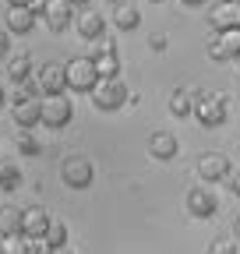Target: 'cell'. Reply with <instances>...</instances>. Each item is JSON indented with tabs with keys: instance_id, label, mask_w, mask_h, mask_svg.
<instances>
[{
	"instance_id": "3957f363",
	"label": "cell",
	"mask_w": 240,
	"mask_h": 254,
	"mask_svg": "<svg viewBox=\"0 0 240 254\" xmlns=\"http://www.w3.org/2000/svg\"><path fill=\"white\" fill-rule=\"evenodd\" d=\"M127 99H131V95H127V85L120 81V78H113V81H99V88L92 92V103H96V110H103V113L120 110Z\"/></svg>"
},
{
	"instance_id": "f546056e",
	"label": "cell",
	"mask_w": 240,
	"mask_h": 254,
	"mask_svg": "<svg viewBox=\"0 0 240 254\" xmlns=\"http://www.w3.org/2000/svg\"><path fill=\"white\" fill-rule=\"evenodd\" d=\"M67 4H71L74 11H81V7H88V0H67Z\"/></svg>"
},
{
	"instance_id": "d6a6232c",
	"label": "cell",
	"mask_w": 240,
	"mask_h": 254,
	"mask_svg": "<svg viewBox=\"0 0 240 254\" xmlns=\"http://www.w3.org/2000/svg\"><path fill=\"white\" fill-rule=\"evenodd\" d=\"M233 233H237V240H240V215H237V222H233Z\"/></svg>"
},
{
	"instance_id": "2e32d148",
	"label": "cell",
	"mask_w": 240,
	"mask_h": 254,
	"mask_svg": "<svg viewBox=\"0 0 240 254\" xmlns=\"http://www.w3.org/2000/svg\"><path fill=\"white\" fill-rule=\"evenodd\" d=\"M113 25L120 32H134L141 25V11L134 4H127V0H117V4H113Z\"/></svg>"
},
{
	"instance_id": "52a82bcc",
	"label": "cell",
	"mask_w": 240,
	"mask_h": 254,
	"mask_svg": "<svg viewBox=\"0 0 240 254\" xmlns=\"http://www.w3.org/2000/svg\"><path fill=\"white\" fill-rule=\"evenodd\" d=\"M184 205H187V212H191L194 219H212V215L219 212V198H216L208 187H191Z\"/></svg>"
},
{
	"instance_id": "9c48e42d",
	"label": "cell",
	"mask_w": 240,
	"mask_h": 254,
	"mask_svg": "<svg viewBox=\"0 0 240 254\" xmlns=\"http://www.w3.org/2000/svg\"><path fill=\"white\" fill-rule=\"evenodd\" d=\"M198 177L208 180V184L226 180V177H230V159H226L223 152H205V155L198 159Z\"/></svg>"
},
{
	"instance_id": "836d02e7",
	"label": "cell",
	"mask_w": 240,
	"mask_h": 254,
	"mask_svg": "<svg viewBox=\"0 0 240 254\" xmlns=\"http://www.w3.org/2000/svg\"><path fill=\"white\" fill-rule=\"evenodd\" d=\"M7 103V95H4V85H0V106H4Z\"/></svg>"
},
{
	"instance_id": "603a6c76",
	"label": "cell",
	"mask_w": 240,
	"mask_h": 254,
	"mask_svg": "<svg viewBox=\"0 0 240 254\" xmlns=\"http://www.w3.org/2000/svg\"><path fill=\"white\" fill-rule=\"evenodd\" d=\"M46 247L50 251H60V247H67V226H64V222H60V219H53V226L46 230Z\"/></svg>"
},
{
	"instance_id": "4fadbf2b",
	"label": "cell",
	"mask_w": 240,
	"mask_h": 254,
	"mask_svg": "<svg viewBox=\"0 0 240 254\" xmlns=\"http://www.w3.org/2000/svg\"><path fill=\"white\" fill-rule=\"evenodd\" d=\"M50 226H53V215H50L43 205L25 208V237H36V240H43Z\"/></svg>"
},
{
	"instance_id": "83f0119b",
	"label": "cell",
	"mask_w": 240,
	"mask_h": 254,
	"mask_svg": "<svg viewBox=\"0 0 240 254\" xmlns=\"http://www.w3.org/2000/svg\"><path fill=\"white\" fill-rule=\"evenodd\" d=\"M7 4H11V7H32L36 0H7Z\"/></svg>"
},
{
	"instance_id": "8fae6325",
	"label": "cell",
	"mask_w": 240,
	"mask_h": 254,
	"mask_svg": "<svg viewBox=\"0 0 240 254\" xmlns=\"http://www.w3.org/2000/svg\"><path fill=\"white\" fill-rule=\"evenodd\" d=\"M50 32H67L74 25V7L67 4V0H46V11H43Z\"/></svg>"
},
{
	"instance_id": "5b68a950",
	"label": "cell",
	"mask_w": 240,
	"mask_h": 254,
	"mask_svg": "<svg viewBox=\"0 0 240 254\" xmlns=\"http://www.w3.org/2000/svg\"><path fill=\"white\" fill-rule=\"evenodd\" d=\"M74 117V106L67 95H46L43 99V124L46 127H67Z\"/></svg>"
},
{
	"instance_id": "7a4b0ae2",
	"label": "cell",
	"mask_w": 240,
	"mask_h": 254,
	"mask_svg": "<svg viewBox=\"0 0 240 254\" xmlns=\"http://www.w3.org/2000/svg\"><path fill=\"white\" fill-rule=\"evenodd\" d=\"M60 177H64V184H67V187L85 190V187H92L96 170H92V163H88L85 155H67L64 163H60Z\"/></svg>"
},
{
	"instance_id": "d590c367",
	"label": "cell",
	"mask_w": 240,
	"mask_h": 254,
	"mask_svg": "<svg viewBox=\"0 0 240 254\" xmlns=\"http://www.w3.org/2000/svg\"><path fill=\"white\" fill-rule=\"evenodd\" d=\"M152 4H163V0H152Z\"/></svg>"
},
{
	"instance_id": "484cf974",
	"label": "cell",
	"mask_w": 240,
	"mask_h": 254,
	"mask_svg": "<svg viewBox=\"0 0 240 254\" xmlns=\"http://www.w3.org/2000/svg\"><path fill=\"white\" fill-rule=\"evenodd\" d=\"M25 254H50V247H46V240L28 237V240H25Z\"/></svg>"
},
{
	"instance_id": "cb8c5ba5",
	"label": "cell",
	"mask_w": 240,
	"mask_h": 254,
	"mask_svg": "<svg viewBox=\"0 0 240 254\" xmlns=\"http://www.w3.org/2000/svg\"><path fill=\"white\" fill-rule=\"evenodd\" d=\"M18 155H39V141L32 131H21L18 134Z\"/></svg>"
},
{
	"instance_id": "277c9868",
	"label": "cell",
	"mask_w": 240,
	"mask_h": 254,
	"mask_svg": "<svg viewBox=\"0 0 240 254\" xmlns=\"http://www.w3.org/2000/svg\"><path fill=\"white\" fill-rule=\"evenodd\" d=\"M194 117H198L201 127H219L226 120V99L216 92H201L198 103H194Z\"/></svg>"
},
{
	"instance_id": "d6986e66",
	"label": "cell",
	"mask_w": 240,
	"mask_h": 254,
	"mask_svg": "<svg viewBox=\"0 0 240 254\" xmlns=\"http://www.w3.org/2000/svg\"><path fill=\"white\" fill-rule=\"evenodd\" d=\"M194 103H198V95H194L191 88H177V92L170 95V113H173V117H191V113H194Z\"/></svg>"
},
{
	"instance_id": "4316f807",
	"label": "cell",
	"mask_w": 240,
	"mask_h": 254,
	"mask_svg": "<svg viewBox=\"0 0 240 254\" xmlns=\"http://www.w3.org/2000/svg\"><path fill=\"white\" fill-rule=\"evenodd\" d=\"M7 53H11V36H7L4 28H0V60H4Z\"/></svg>"
},
{
	"instance_id": "5bb4252c",
	"label": "cell",
	"mask_w": 240,
	"mask_h": 254,
	"mask_svg": "<svg viewBox=\"0 0 240 254\" xmlns=\"http://www.w3.org/2000/svg\"><path fill=\"white\" fill-rule=\"evenodd\" d=\"M0 237H4V240L25 237V208H14V205L0 208Z\"/></svg>"
},
{
	"instance_id": "f1b7e54d",
	"label": "cell",
	"mask_w": 240,
	"mask_h": 254,
	"mask_svg": "<svg viewBox=\"0 0 240 254\" xmlns=\"http://www.w3.org/2000/svg\"><path fill=\"white\" fill-rule=\"evenodd\" d=\"M152 50H166V39L163 36H152Z\"/></svg>"
},
{
	"instance_id": "6da1fadb",
	"label": "cell",
	"mask_w": 240,
	"mask_h": 254,
	"mask_svg": "<svg viewBox=\"0 0 240 254\" xmlns=\"http://www.w3.org/2000/svg\"><path fill=\"white\" fill-rule=\"evenodd\" d=\"M64 67H67V88L71 92H88L92 95L99 88V74H96L92 57H74L71 64H64Z\"/></svg>"
},
{
	"instance_id": "8992f818",
	"label": "cell",
	"mask_w": 240,
	"mask_h": 254,
	"mask_svg": "<svg viewBox=\"0 0 240 254\" xmlns=\"http://www.w3.org/2000/svg\"><path fill=\"white\" fill-rule=\"evenodd\" d=\"M74 28H78V36L99 43V39H103V32H106V14L96 11V7H81V11L74 14Z\"/></svg>"
},
{
	"instance_id": "d4e9b609",
	"label": "cell",
	"mask_w": 240,
	"mask_h": 254,
	"mask_svg": "<svg viewBox=\"0 0 240 254\" xmlns=\"http://www.w3.org/2000/svg\"><path fill=\"white\" fill-rule=\"evenodd\" d=\"M208 254H237V244L233 240H216V244H208Z\"/></svg>"
},
{
	"instance_id": "7c38bea8",
	"label": "cell",
	"mask_w": 240,
	"mask_h": 254,
	"mask_svg": "<svg viewBox=\"0 0 240 254\" xmlns=\"http://www.w3.org/2000/svg\"><path fill=\"white\" fill-rule=\"evenodd\" d=\"M212 25L219 32H237L240 28V0H219L212 11Z\"/></svg>"
},
{
	"instance_id": "ba28073f",
	"label": "cell",
	"mask_w": 240,
	"mask_h": 254,
	"mask_svg": "<svg viewBox=\"0 0 240 254\" xmlns=\"http://www.w3.org/2000/svg\"><path fill=\"white\" fill-rule=\"evenodd\" d=\"M14 103V124L21 131H32L36 124H43V99L39 95H28V99H11Z\"/></svg>"
},
{
	"instance_id": "30bf717a",
	"label": "cell",
	"mask_w": 240,
	"mask_h": 254,
	"mask_svg": "<svg viewBox=\"0 0 240 254\" xmlns=\"http://www.w3.org/2000/svg\"><path fill=\"white\" fill-rule=\"evenodd\" d=\"M39 92L43 95H64L67 92V67H60V64H43L39 67Z\"/></svg>"
},
{
	"instance_id": "1f68e13d",
	"label": "cell",
	"mask_w": 240,
	"mask_h": 254,
	"mask_svg": "<svg viewBox=\"0 0 240 254\" xmlns=\"http://www.w3.org/2000/svg\"><path fill=\"white\" fill-rule=\"evenodd\" d=\"M184 4H187V7H201V4H205V0H184Z\"/></svg>"
},
{
	"instance_id": "ffe728a7",
	"label": "cell",
	"mask_w": 240,
	"mask_h": 254,
	"mask_svg": "<svg viewBox=\"0 0 240 254\" xmlns=\"http://www.w3.org/2000/svg\"><path fill=\"white\" fill-rule=\"evenodd\" d=\"M92 64H96L99 81H113V78L120 74V60H117V53H96Z\"/></svg>"
},
{
	"instance_id": "4dcf8cb0",
	"label": "cell",
	"mask_w": 240,
	"mask_h": 254,
	"mask_svg": "<svg viewBox=\"0 0 240 254\" xmlns=\"http://www.w3.org/2000/svg\"><path fill=\"white\" fill-rule=\"evenodd\" d=\"M233 194L240 198V173H233Z\"/></svg>"
},
{
	"instance_id": "8d00e7d4",
	"label": "cell",
	"mask_w": 240,
	"mask_h": 254,
	"mask_svg": "<svg viewBox=\"0 0 240 254\" xmlns=\"http://www.w3.org/2000/svg\"><path fill=\"white\" fill-rule=\"evenodd\" d=\"M237 60H240V57H237Z\"/></svg>"
},
{
	"instance_id": "44dd1931",
	"label": "cell",
	"mask_w": 240,
	"mask_h": 254,
	"mask_svg": "<svg viewBox=\"0 0 240 254\" xmlns=\"http://www.w3.org/2000/svg\"><path fill=\"white\" fill-rule=\"evenodd\" d=\"M21 184H25V177H21V166H14V163H0V190H4V194L18 190Z\"/></svg>"
},
{
	"instance_id": "e0dca14e",
	"label": "cell",
	"mask_w": 240,
	"mask_h": 254,
	"mask_svg": "<svg viewBox=\"0 0 240 254\" xmlns=\"http://www.w3.org/2000/svg\"><path fill=\"white\" fill-rule=\"evenodd\" d=\"M177 148H180L177 134H170V131H156L152 138H148V152H152V159H163V163L177 155Z\"/></svg>"
},
{
	"instance_id": "e575fe53",
	"label": "cell",
	"mask_w": 240,
	"mask_h": 254,
	"mask_svg": "<svg viewBox=\"0 0 240 254\" xmlns=\"http://www.w3.org/2000/svg\"><path fill=\"white\" fill-rule=\"evenodd\" d=\"M50 254H71V251H67V247H60V251H50Z\"/></svg>"
},
{
	"instance_id": "ac0fdd59",
	"label": "cell",
	"mask_w": 240,
	"mask_h": 254,
	"mask_svg": "<svg viewBox=\"0 0 240 254\" xmlns=\"http://www.w3.org/2000/svg\"><path fill=\"white\" fill-rule=\"evenodd\" d=\"M36 28V11L32 7H11L7 11V32H14V36H25V32Z\"/></svg>"
},
{
	"instance_id": "9a60e30c",
	"label": "cell",
	"mask_w": 240,
	"mask_h": 254,
	"mask_svg": "<svg viewBox=\"0 0 240 254\" xmlns=\"http://www.w3.org/2000/svg\"><path fill=\"white\" fill-rule=\"evenodd\" d=\"M208 57H212V60H233V57H240V28L237 32H219V39L208 46Z\"/></svg>"
},
{
	"instance_id": "7402d4cb",
	"label": "cell",
	"mask_w": 240,
	"mask_h": 254,
	"mask_svg": "<svg viewBox=\"0 0 240 254\" xmlns=\"http://www.w3.org/2000/svg\"><path fill=\"white\" fill-rule=\"evenodd\" d=\"M28 74H32V60H28L25 53L7 64V78H11L14 85H28Z\"/></svg>"
}]
</instances>
